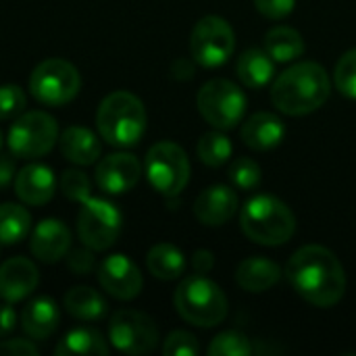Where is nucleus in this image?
<instances>
[{
    "instance_id": "8",
    "label": "nucleus",
    "mask_w": 356,
    "mask_h": 356,
    "mask_svg": "<svg viewBox=\"0 0 356 356\" xmlns=\"http://www.w3.org/2000/svg\"><path fill=\"white\" fill-rule=\"evenodd\" d=\"M196 104L204 121L217 129H234L246 113V96L229 79L207 81L198 92Z\"/></svg>"
},
{
    "instance_id": "29",
    "label": "nucleus",
    "mask_w": 356,
    "mask_h": 356,
    "mask_svg": "<svg viewBox=\"0 0 356 356\" xmlns=\"http://www.w3.org/2000/svg\"><path fill=\"white\" fill-rule=\"evenodd\" d=\"M196 150H198L200 161H202L204 165L213 167V169H217V167H221L223 163H227L229 156H232V152H234L229 138L223 136V134H219V131L204 134V136L198 140Z\"/></svg>"
},
{
    "instance_id": "4",
    "label": "nucleus",
    "mask_w": 356,
    "mask_h": 356,
    "mask_svg": "<svg viewBox=\"0 0 356 356\" xmlns=\"http://www.w3.org/2000/svg\"><path fill=\"white\" fill-rule=\"evenodd\" d=\"M244 236L263 246H282L296 232V217L286 202L275 196L250 198L240 215Z\"/></svg>"
},
{
    "instance_id": "28",
    "label": "nucleus",
    "mask_w": 356,
    "mask_h": 356,
    "mask_svg": "<svg viewBox=\"0 0 356 356\" xmlns=\"http://www.w3.org/2000/svg\"><path fill=\"white\" fill-rule=\"evenodd\" d=\"M31 232V215L25 207L15 202L0 204V244L13 246Z\"/></svg>"
},
{
    "instance_id": "19",
    "label": "nucleus",
    "mask_w": 356,
    "mask_h": 356,
    "mask_svg": "<svg viewBox=\"0 0 356 356\" xmlns=\"http://www.w3.org/2000/svg\"><path fill=\"white\" fill-rule=\"evenodd\" d=\"M60 323V311L52 298L40 296L25 305L21 313V327L31 340L50 338Z\"/></svg>"
},
{
    "instance_id": "21",
    "label": "nucleus",
    "mask_w": 356,
    "mask_h": 356,
    "mask_svg": "<svg viewBox=\"0 0 356 356\" xmlns=\"http://www.w3.org/2000/svg\"><path fill=\"white\" fill-rule=\"evenodd\" d=\"M58 146L60 152L67 161L73 165H94L100 156V142L98 136L81 125H71L58 136Z\"/></svg>"
},
{
    "instance_id": "3",
    "label": "nucleus",
    "mask_w": 356,
    "mask_h": 356,
    "mask_svg": "<svg viewBox=\"0 0 356 356\" xmlns=\"http://www.w3.org/2000/svg\"><path fill=\"white\" fill-rule=\"evenodd\" d=\"M96 125L102 140L113 146H134L142 140L146 131V108L142 100L125 90L108 94L98 111Z\"/></svg>"
},
{
    "instance_id": "12",
    "label": "nucleus",
    "mask_w": 356,
    "mask_h": 356,
    "mask_svg": "<svg viewBox=\"0 0 356 356\" xmlns=\"http://www.w3.org/2000/svg\"><path fill=\"white\" fill-rule=\"evenodd\" d=\"M108 342L123 355H148L159 344V330L148 315L123 309L111 317Z\"/></svg>"
},
{
    "instance_id": "23",
    "label": "nucleus",
    "mask_w": 356,
    "mask_h": 356,
    "mask_svg": "<svg viewBox=\"0 0 356 356\" xmlns=\"http://www.w3.org/2000/svg\"><path fill=\"white\" fill-rule=\"evenodd\" d=\"M54 353L58 356H106L111 353V346L98 330L75 327L65 334Z\"/></svg>"
},
{
    "instance_id": "42",
    "label": "nucleus",
    "mask_w": 356,
    "mask_h": 356,
    "mask_svg": "<svg viewBox=\"0 0 356 356\" xmlns=\"http://www.w3.org/2000/svg\"><path fill=\"white\" fill-rule=\"evenodd\" d=\"M0 148H2V131H0Z\"/></svg>"
},
{
    "instance_id": "20",
    "label": "nucleus",
    "mask_w": 356,
    "mask_h": 356,
    "mask_svg": "<svg viewBox=\"0 0 356 356\" xmlns=\"http://www.w3.org/2000/svg\"><path fill=\"white\" fill-rule=\"evenodd\" d=\"M242 142L252 150H271L282 144L286 127L273 113H257L242 125Z\"/></svg>"
},
{
    "instance_id": "15",
    "label": "nucleus",
    "mask_w": 356,
    "mask_h": 356,
    "mask_svg": "<svg viewBox=\"0 0 356 356\" xmlns=\"http://www.w3.org/2000/svg\"><path fill=\"white\" fill-rule=\"evenodd\" d=\"M38 267L25 257H13L0 265V298L4 302L25 300L38 288Z\"/></svg>"
},
{
    "instance_id": "39",
    "label": "nucleus",
    "mask_w": 356,
    "mask_h": 356,
    "mask_svg": "<svg viewBox=\"0 0 356 356\" xmlns=\"http://www.w3.org/2000/svg\"><path fill=\"white\" fill-rule=\"evenodd\" d=\"M17 313L13 309V302H2L0 305V338H8L15 327H17Z\"/></svg>"
},
{
    "instance_id": "32",
    "label": "nucleus",
    "mask_w": 356,
    "mask_h": 356,
    "mask_svg": "<svg viewBox=\"0 0 356 356\" xmlns=\"http://www.w3.org/2000/svg\"><path fill=\"white\" fill-rule=\"evenodd\" d=\"M334 83L346 98L356 100V48L340 56L334 69Z\"/></svg>"
},
{
    "instance_id": "22",
    "label": "nucleus",
    "mask_w": 356,
    "mask_h": 356,
    "mask_svg": "<svg viewBox=\"0 0 356 356\" xmlns=\"http://www.w3.org/2000/svg\"><path fill=\"white\" fill-rule=\"evenodd\" d=\"M236 280L246 292H267L282 280V269L269 259L250 257L240 263Z\"/></svg>"
},
{
    "instance_id": "30",
    "label": "nucleus",
    "mask_w": 356,
    "mask_h": 356,
    "mask_svg": "<svg viewBox=\"0 0 356 356\" xmlns=\"http://www.w3.org/2000/svg\"><path fill=\"white\" fill-rule=\"evenodd\" d=\"M227 175H229V181L238 190H244V192H250L261 186V167L254 159H248V156L236 159Z\"/></svg>"
},
{
    "instance_id": "16",
    "label": "nucleus",
    "mask_w": 356,
    "mask_h": 356,
    "mask_svg": "<svg viewBox=\"0 0 356 356\" xmlns=\"http://www.w3.org/2000/svg\"><path fill=\"white\" fill-rule=\"evenodd\" d=\"M71 248V232L58 219H44L40 221L29 240L31 254L42 263H58L67 257Z\"/></svg>"
},
{
    "instance_id": "17",
    "label": "nucleus",
    "mask_w": 356,
    "mask_h": 356,
    "mask_svg": "<svg viewBox=\"0 0 356 356\" xmlns=\"http://www.w3.org/2000/svg\"><path fill=\"white\" fill-rule=\"evenodd\" d=\"M54 190H56V177L52 169L46 165L31 163L15 175V194L23 204L42 207L54 196Z\"/></svg>"
},
{
    "instance_id": "31",
    "label": "nucleus",
    "mask_w": 356,
    "mask_h": 356,
    "mask_svg": "<svg viewBox=\"0 0 356 356\" xmlns=\"http://www.w3.org/2000/svg\"><path fill=\"white\" fill-rule=\"evenodd\" d=\"M211 356H248L252 355V344L250 340L240 334V332H223L219 334L211 346H209Z\"/></svg>"
},
{
    "instance_id": "14",
    "label": "nucleus",
    "mask_w": 356,
    "mask_h": 356,
    "mask_svg": "<svg viewBox=\"0 0 356 356\" xmlns=\"http://www.w3.org/2000/svg\"><path fill=\"white\" fill-rule=\"evenodd\" d=\"M142 167L134 154L115 152L98 161L96 165V184L106 194H125L140 181Z\"/></svg>"
},
{
    "instance_id": "1",
    "label": "nucleus",
    "mask_w": 356,
    "mask_h": 356,
    "mask_svg": "<svg viewBox=\"0 0 356 356\" xmlns=\"http://www.w3.org/2000/svg\"><path fill=\"white\" fill-rule=\"evenodd\" d=\"M292 288L311 305L330 309L346 292V273L336 254L323 246H302L292 254L286 267Z\"/></svg>"
},
{
    "instance_id": "25",
    "label": "nucleus",
    "mask_w": 356,
    "mask_h": 356,
    "mask_svg": "<svg viewBox=\"0 0 356 356\" xmlns=\"http://www.w3.org/2000/svg\"><path fill=\"white\" fill-rule=\"evenodd\" d=\"M65 311L77 321H98L106 313V300L90 286H75L65 294Z\"/></svg>"
},
{
    "instance_id": "41",
    "label": "nucleus",
    "mask_w": 356,
    "mask_h": 356,
    "mask_svg": "<svg viewBox=\"0 0 356 356\" xmlns=\"http://www.w3.org/2000/svg\"><path fill=\"white\" fill-rule=\"evenodd\" d=\"M13 173H15V163L10 156H0V190L6 188L13 181Z\"/></svg>"
},
{
    "instance_id": "27",
    "label": "nucleus",
    "mask_w": 356,
    "mask_h": 356,
    "mask_svg": "<svg viewBox=\"0 0 356 356\" xmlns=\"http://www.w3.org/2000/svg\"><path fill=\"white\" fill-rule=\"evenodd\" d=\"M265 50L275 63H290L305 54V40L294 27L277 25L267 31Z\"/></svg>"
},
{
    "instance_id": "38",
    "label": "nucleus",
    "mask_w": 356,
    "mask_h": 356,
    "mask_svg": "<svg viewBox=\"0 0 356 356\" xmlns=\"http://www.w3.org/2000/svg\"><path fill=\"white\" fill-rule=\"evenodd\" d=\"M40 350L31 340L25 338H8L0 342V356H38Z\"/></svg>"
},
{
    "instance_id": "13",
    "label": "nucleus",
    "mask_w": 356,
    "mask_h": 356,
    "mask_svg": "<svg viewBox=\"0 0 356 356\" xmlns=\"http://www.w3.org/2000/svg\"><path fill=\"white\" fill-rule=\"evenodd\" d=\"M98 282L117 300H131L142 292L144 280L134 261L125 254H111L98 267Z\"/></svg>"
},
{
    "instance_id": "2",
    "label": "nucleus",
    "mask_w": 356,
    "mask_h": 356,
    "mask_svg": "<svg viewBox=\"0 0 356 356\" xmlns=\"http://www.w3.org/2000/svg\"><path fill=\"white\" fill-rule=\"evenodd\" d=\"M332 81L327 71L311 60L296 63L277 75L271 88V100L277 111L290 117L315 113L330 98Z\"/></svg>"
},
{
    "instance_id": "9",
    "label": "nucleus",
    "mask_w": 356,
    "mask_h": 356,
    "mask_svg": "<svg viewBox=\"0 0 356 356\" xmlns=\"http://www.w3.org/2000/svg\"><path fill=\"white\" fill-rule=\"evenodd\" d=\"M146 175L159 194L177 196L190 181L188 154L173 142H156L146 154Z\"/></svg>"
},
{
    "instance_id": "33",
    "label": "nucleus",
    "mask_w": 356,
    "mask_h": 356,
    "mask_svg": "<svg viewBox=\"0 0 356 356\" xmlns=\"http://www.w3.org/2000/svg\"><path fill=\"white\" fill-rule=\"evenodd\" d=\"M27 106V96L19 86H0V121L19 117Z\"/></svg>"
},
{
    "instance_id": "18",
    "label": "nucleus",
    "mask_w": 356,
    "mask_h": 356,
    "mask_svg": "<svg viewBox=\"0 0 356 356\" xmlns=\"http://www.w3.org/2000/svg\"><path fill=\"white\" fill-rule=\"evenodd\" d=\"M238 211V196L227 186L207 188L194 202V215L202 225L219 227L227 223Z\"/></svg>"
},
{
    "instance_id": "6",
    "label": "nucleus",
    "mask_w": 356,
    "mask_h": 356,
    "mask_svg": "<svg viewBox=\"0 0 356 356\" xmlns=\"http://www.w3.org/2000/svg\"><path fill=\"white\" fill-rule=\"evenodd\" d=\"M81 90V75L65 58H46L29 75L31 96L46 106H63Z\"/></svg>"
},
{
    "instance_id": "34",
    "label": "nucleus",
    "mask_w": 356,
    "mask_h": 356,
    "mask_svg": "<svg viewBox=\"0 0 356 356\" xmlns=\"http://www.w3.org/2000/svg\"><path fill=\"white\" fill-rule=\"evenodd\" d=\"M60 190L63 194L69 198V200H75V202H83L86 198H90V179L86 173L77 171V169H67L63 175H60Z\"/></svg>"
},
{
    "instance_id": "24",
    "label": "nucleus",
    "mask_w": 356,
    "mask_h": 356,
    "mask_svg": "<svg viewBox=\"0 0 356 356\" xmlns=\"http://www.w3.org/2000/svg\"><path fill=\"white\" fill-rule=\"evenodd\" d=\"M236 71H238L240 81L246 88L257 90L271 81V77L275 73V60L269 56L267 50L250 48L240 54V58L236 63Z\"/></svg>"
},
{
    "instance_id": "7",
    "label": "nucleus",
    "mask_w": 356,
    "mask_h": 356,
    "mask_svg": "<svg viewBox=\"0 0 356 356\" xmlns=\"http://www.w3.org/2000/svg\"><path fill=\"white\" fill-rule=\"evenodd\" d=\"M58 142L56 119L44 111H29L15 119L8 129L6 144L17 159H38L52 150Z\"/></svg>"
},
{
    "instance_id": "26",
    "label": "nucleus",
    "mask_w": 356,
    "mask_h": 356,
    "mask_svg": "<svg viewBox=\"0 0 356 356\" xmlns=\"http://www.w3.org/2000/svg\"><path fill=\"white\" fill-rule=\"evenodd\" d=\"M146 267L156 280L171 282L186 271V257L173 244H156L146 254Z\"/></svg>"
},
{
    "instance_id": "11",
    "label": "nucleus",
    "mask_w": 356,
    "mask_h": 356,
    "mask_svg": "<svg viewBox=\"0 0 356 356\" xmlns=\"http://www.w3.org/2000/svg\"><path fill=\"white\" fill-rule=\"evenodd\" d=\"M236 50V35L232 25L215 15L202 17L190 35L192 58L202 67H221Z\"/></svg>"
},
{
    "instance_id": "35",
    "label": "nucleus",
    "mask_w": 356,
    "mask_h": 356,
    "mask_svg": "<svg viewBox=\"0 0 356 356\" xmlns=\"http://www.w3.org/2000/svg\"><path fill=\"white\" fill-rule=\"evenodd\" d=\"M198 353H200V344L188 332H173L167 336V340L163 344L165 356H196Z\"/></svg>"
},
{
    "instance_id": "40",
    "label": "nucleus",
    "mask_w": 356,
    "mask_h": 356,
    "mask_svg": "<svg viewBox=\"0 0 356 356\" xmlns=\"http://www.w3.org/2000/svg\"><path fill=\"white\" fill-rule=\"evenodd\" d=\"M192 267L200 275L209 273L213 269V254L209 250H196L194 257H192Z\"/></svg>"
},
{
    "instance_id": "37",
    "label": "nucleus",
    "mask_w": 356,
    "mask_h": 356,
    "mask_svg": "<svg viewBox=\"0 0 356 356\" xmlns=\"http://www.w3.org/2000/svg\"><path fill=\"white\" fill-rule=\"evenodd\" d=\"M296 0H254V6L267 19H284L294 10Z\"/></svg>"
},
{
    "instance_id": "36",
    "label": "nucleus",
    "mask_w": 356,
    "mask_h": 356,
    "mask_svg": "<svg viewBox=\"0 0 356 356\" xmlns=\"http://www.w3.org/2000/svg\"><path fill=\"white\" fill-rule=\"evenodd\" d=\"M92 252L94 250L88 248V246L67 252V267H69V271L75 273V275H88V273H92V269L96 267V259H94Z\"/></svg>"
},
{
    "instance_id": "43",
    "label": "nucleus",
    "mask_w": 356,
    "mask_h": 356,
    "mask_svg": "<svg viewBox=\"0 0 356 356\" xmlns=\"http://www.w3.org/2000/svg\"><path fill=\"white\" fill-rule=\"evenodd\" d=\"M0 246H2V244H0Z\"/></svg>"
},
{
    "instance_id": "10",
    "label": "nucleus",
    "mask_w": 356,
    "mask_h": 356,
    "mask_svg": "<svg viewBox=\"0 0 356 356\" xmlns=\"http://www.w3.org/2000/svg\"><path fill=\"white\" fill-rule=\"evenodd\" d=\"M119 209L102 198H86L77 213V236L92 250L111 248L121 234Z\"/></svg>"
},
{
    "instance_id": "5",
    "label": "nucleus",
    "mask_w": 356,
    "mask_h": 356,
    "mask_svg": "<svg viewBox=\"0 0 356 356\" xmlns=\"http://www.w3.org/2000/svg\"><path fill=\"white\" fill-rule=\"evenodd\" d=\"M179 317L198 327H215L227 317V298L209 277L196 273L186 277L173 296Z\"/></svg>"
}]
</instances>
